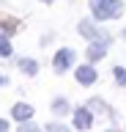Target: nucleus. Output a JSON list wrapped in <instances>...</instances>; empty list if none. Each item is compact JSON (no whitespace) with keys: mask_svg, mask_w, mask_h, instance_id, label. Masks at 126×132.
Listing matches in <instances>:
<instances>
[{"mask_svg":"<svg viewBox=\"0 0 126 132\" xmlns=\"http://www.w3.org/2000/svg\"><path fill=\"white\" fill-rule=\"evenodd\" d=\"M91 16L96 22H110V19H121L126 11L123 0H88Z\"/></svg>","mask_w":126,"mask_h":132,"instance_id":"f257e3e1","label":"nucleus"},{"mask_svg":"<svg viewBox=\"0 0 126 132\" xmlns=\"http://www.w3.org/2000/svg\"><path fill=\"white\" fill-rule=\"evenodd\" d=\"M77 33L82 36L85 41H104V44H112V33L104 30L101 28V22H96V19H80L77 22Z\"/></svg>","mask_w":126,"mask_h":132,"instance_id":"f03ea898","label":"nucleus"},{"mask_svg":"<svg viewBox=\"0 0 126 132\" xmlns=\"http://www.w3.org/2000/svg\"><path fill=\"white\" fill-rule=\"evenodd\" d=\"M77 66V50L74 47H58L52 55V72L55 74H66L69 69Z\"/></svg>","mask_w":126,"mask_h":132,"instance_id":"7ed1b4c3","label":"nucleus"},{"mask_svg":"<svg viewBox=\"0 0 126 132\" xmlns=\"http://www.w3.org/2000/svg\"><path fill=\"white\" fill-rule=\"evenodd\" d=\"M74 80H77V85H82V88L96 85V82H99V69H96V63L85 61V63L74 66Z\"/></svg>","mask_w":126,"mask_h":132,"instance_id":"20e7f679","label":"nucleus"},{"mask_svg":"<svg viewBox=\"0 0 126 132\" xmlns=\"http://www.w3.org/2000/svg\"><path fill=\"white\" fill-rule=\"evenodd\" d=\"M93 124H96V116H93V110H91L88 105H80V107L71 110V127H74V129L88 132Z\"/></svg>","mask_w":126,"mask_h":132,"instance_id":"39448f33","label":"nucleus"},{"mask_svg":"<svg viewBox=\"0 0 126 132\" xmlns=\"http://www.w3.org/2000/svg\"><path fill=\"white\" fill-rule=\"evenodd\" d=\"M85 105L93 110V116H96V118H107L110 124H118V118H121V116H118V110H115V107H110L101 96H91Z\"/></svg>","mask_w":126,"mask_h":132,"instance_id":"423d86ee","label":"nucleus"},{"mask_svg":"<svg viewBox=\"0 0 126 132\" xmlns=\"http://www.w3.org/2000/svg\"><path fill=\"white\" fill-rule=\"evenodd\" d=\"M33 116H36V107L30 105V102H17V105L11 107V118H14L17 124H22V121H30Z\"/></svg>","mask_w":126,"mask_h":132,"instance_id":"0eeeda50","label":"nucleus"},{"mask_svg":"<svg viewBox=\"0 0 126 132\" xmlns=\"http://www.w3.org/2000/svg\"><path fill=\"white\" fill-rule=\"evenodd\" d=\"M107 50H110V44H104V41H88L85 58H88L91 63H99L101 58H107Z\"/></svg>","mask_w":126,"mask_h":132,"instance_id":"6e6552de","label":"nucleus"},{"mask_svg":"<svg viewBox=\"0 0 126 132\" xmlns=\"http://www.w3.org/2000/svg\"><path fill=\"white\" fill-rule=\"evenodd\" d=\"M50 110H52V116H55V118H63V116H69L74 107H71V102H69L66 96H55V99L50 102Z\"/></svg>","mask_w":126,"mask_h":132,"instance_id":"1a4fd4ad","label":"nucleus"},{"mask_svg":"<svg viewBox=\"0 0 126 132\" xmlns=\"http://www.w3.org/2000/svg\"><path fill=\"white\" fill-rule=\"evenodd\" d=\"M17 69L25 77H36L38 74V61L36 58H17Z\"/></svg>","mask_w":126,"mask_h":132,"instance_id":"9d476101","label":"nucleus"},{"mask_svg":"<svg viewBox=\"0 0 126 132\" xmlns=\"http://www.w3.org/2000/svg\"><path fill=\"white\" fill-rule=\"evenodd\" d=\"M14 55V44H11V36L6 33H0V61H6V58Z\"/></svg>","mask_w":126,"mask_h":132,"instance_id":"9b49d317","label":"nucleus"},{"mask_svg":"<svg viewBox=\"0 0 126 132\" xmlns=\"http://www.w3.org/2000/svg\"><path fill=\"white\" fill-rule=\"evenodd\" d=\"M19 30V19L14 16H6V19H0V33H6V36H14Z\"/></svg>","mask_w":126,"mask_h":132,"instance_id":"f8f14e48","label":"nucleus"},{"mask_svg":"<svg viewBox=\"0 0 126 132\" xmlns=\"http://www.w3.org/2000/svg\"><path fill=\"white\" fill-rule=\"evenodd\" d=\"M112 80L118 82V88H126V66H121V63L112 66Z\"/></svg>","mask_w":126,"mask_h":132,"instance_id":"ddd939ff","label":"nucleus"},{"mask_svg":"<svg viewBox=\"0 0 126 132\" xmlns=\"http://www.w3.org/2000/svg\"><path fill=\"white\" fill-rule=\"evenodd\" d=\"M19 132H38V124H33V118L30 121H22L19 124Z\"/></svg>","mask_w":126,"mask_h":132,"instance_id":"4468645a","label":"nucleus"},{"mask_svg":"<svg viewBox=\"0 0 126 132\" xmlns=\"http://www.w3.org/2000/svg\"><path fill=\"white\" fill-rule=\"evenodd\" d=\"M44 129H50V132H66V124H63V121H50Z\"/></svg>","mask_w":126,"mask_h":132,"instance_id":"2eb2a0df","label":"nucleus"},{"mask_svg":"<svg viewBox=\"0 0 126 132\" xmlns=\"http://www.w3.org/2000/svg\"><path fill=\"white\" fill-rule=\"evenodd\" d=\"M50 41H55V33H50V30H47V33L41 36V41H38V44H41V47H50Z\"/></svg>","mask_w":126,"mask_h":132,"instance_id":"dca6fc26","label":"nucleus"},{"mask_svg":"<svg viewBox=\"0 0 126 132\" xmlns=\"http://www.w3.org/2000/svg\"><path fill=\"white\" fill-rule=\"evenodd\" d=\"M0 132H8V121L6 118H0Z\"/></svg>","mask_w":126,"mask_h":132,"instance_id":"f3484780","label":"nucleus"},{"mask_svg":"<svg viewBox=\"0 0 126 132\" xmlns=\"http://www.w3.org/2000/svg\"><path fill=\"white\" fill-rule=\"evenodd\" d=\"M0 85H8V77L6 74H0Z\"/></svg>","mask_w":126,"mask_h":132,"instance_id":"a211bd4d","label":"nucleus"},{"mask_svg":"<svg viewBox=\"0 0 126 132\" xmlns=\"http://www.w3.org/2000/svg\"><path fill=\"white\" fill-rule=\"evenodd\" d=\"M38 3H44V6H52V3H55V0H38Z\"/></svg>","mask_w":126,"mask_h":132,"instance_id":"6ab92c4d","label":"nucleus"},{"mask_svg":"<svg viewBox=\"0 0 126 132\" xmlns=\"http://www.w3.org/2000/svg\"><path fill=\"white\" fill-rule=\"evenodd\" d=\"M121 36H123V39H126V28H123V30H121Z\"/></svg>","mask_w":126,"mask_h":132,"instance_id":"aec40b11","label":"nucleus"},{"mask_svg":"<svg viewBox=\"0 0 126 132\" xmlns=\"http://www.w3.org/2000/svg\"><path fill=\"white\" fill-rule=\"evenodd\" d=\"M3 3H6V0H0V6H3Z\"/></svg>","mask_w":126,"mask_h":132,"instance_id":"412c9836","label":"nucleus"}]
</instances>
